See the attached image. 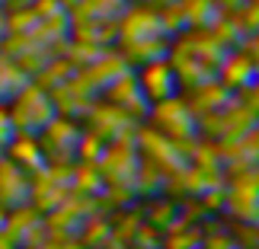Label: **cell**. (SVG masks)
<instances>
[{
  "label": "cell",
  "instance_id": "obj_1",
  "mask_svg": "<svg viewBox=\"0 0 259 249\" xmlns=\"http://www.w3.org/2000/svg\"><path fill=\"white\" fill-rule=\"evenodd\" d=\"M141 86H144V93L151 96V99H170L176 96V86H179V77L173 71V64L170 61H160V58H151L144 67H141Z\"/></svg>",
  "mask_w": 259,
  "mask_h": 249
},
{
  "label": "cell",
  "instance_id": "obj_2",
  "mask_svg": "<svg viewBox=\"0 0 259 249\" xmlns=\"http://www.w3.org/2000/svg\"><path fill=\"white\" fill-rule=\"evenodd\" d=\"M227 211L259 221V176L256 173L246 169V173H240V179H234L231 192H227Z\"/></svg>",
  "mask_w": 259,
  "mask_h": 249
},
{
  "label": "cell",
  "instance_id": "obj_3",
  "mask_svg": "<svg viewBox=\"0 0 259 249\" xmlns=\"http://www.w3.org/2000/svg\"><path fill=\"white\" fill-rule=\"evenodd\" d=\"M218 71H221V83L224 86H240L243 89L250 80H256V67H253L246 52H227Z\"/></svg>",
  "mask_w": 259,
  "mask_h": 249
},
{
  "label": "cell",
  "instance_id": "obj_4",
  "mask_svg": "<svg viewBox=\"0 0 259 249\" xmlns=\"http://www.w3.org/2000/svg\"><path fill=\"white\" fill-rule=\"evenodd\" d=\"M243 52L250 55V61H253V67H256V77H259V32H253L250 38H246Z\"/></svg>",
  "mask_w": 259,
  "mask_h": 249
}]
</instances>
